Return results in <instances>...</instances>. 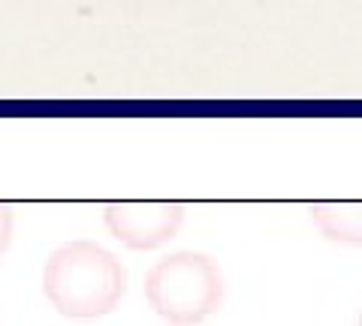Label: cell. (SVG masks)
<instances>
[{
    "label": "cell",
    "mask_w": 362,
    "mask_h": 326,
    "mask_svg": "<svg viewBox=\"0 0 362 326\" xmlns=\"http://www.w3.org/2000/svg\"><path fill=\"white\" fill-rule=\"evenodd\" d=\"M13 209L9 206H0V260H4V254L9 248V242H13Z\"/></svg>",
    "instance_id": "5b68a950"
},
{
    "label": "cell",
    "mask_w": 362,
    "mask_h": 326,
    "mask_svg": "<svg viewBox=\"0 0 362 326\" xmlns=\"http://www.w3.org/2000/svg\"><path fill=\"white\" fill-rule=\"evenodd\" d=\"M356 320H359V323H362V311H359V318H356Z\"/></svg>",
    "instance_id": "8992f818"
},
{
    "label": "cell",
    "mask_w": 362,
    "mask_h": 326,
    "mask_svg": "<svg viewBox=\"0 0 362 326\" xmlns=\"http://www.w3.org/2000/svg\"><path fill=\"white\" fill-rule=\"evenodd\" d=\"M145 299L166 323H202L223 302V275L211 257L175 251L145 275Z\"/></svg>",
    "instance_id": "7a4b0ae2"
},
{
    "label": "cell",
    "mask_w": 362,
    "mask_h": 326,
    "mask_svg": "<svg viewBox=\"0 0 362 326\" xmlns=\"http://www.w3.org/2000/svg\"><path fill=\"white\" fill-rule=\"evenodd\" d=\"M106 230L124 248L151 251L175 239L185 223L181 202H112L106 206Z\"/></svg>",
    "instance_id": "3957f363"
},
{
    "label": "cell",
    "mask_w": 362,
    "mask_h": 326,
    "mask_svg": "<svg viewBox=\"0 0 362 326\" xmlns=\"http://www.w3.org/2000/svg\"><path fill=\"white\" fill-rule=\"evenodd\" d=\"M42 293L66 320H97L127 293V269L97 242H66L45 260Z\"/></svg>",
    "instance_id": "6da1fadb"
},
{
    "label": "cell",
    "mask_w": 362,
    "mask_h": 326,
    "mask_svg": "<svg viewBox=\"0 0 362 326\" xmlns=\"http://www.w3.org/2000/svg\"><path fill=\"white\" fill-rule=\"evenodd\" d=\"M311 221L326 242L362 248V202H317L311 206Z\"/></svg>",
    "instance_id": "277c9868"
}]
</instances>
